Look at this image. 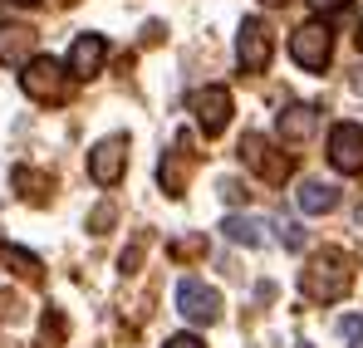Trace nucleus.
Segmentation results:
<instances>
[{
    "instance_id": "nucleus-1",
    "label": "nucleus",
    "mask_w": 363,
    "mask_h": 348,
    "mask_svg": "<svg viewBox=\"0 0 363 348\" xmlns=\"http://www.w3.org/2000/svg\"><path fill=\"white\" fill-rule=\"evenodd\" d=\"M300 290L309 294L314 304H334V299H344V294L354 290V260L339 255V250L314 255V260L300 270Z\"/></svg>"
},
{
    "instance_id": "nucleus-2",
    "label": "nucleus",
    "mask_w": 363,
    "mask_h": 348,
    "mask_svg": "<svg viewBox=\"0 0 363 348\" xmlns=\"http://www.w3.org/2000/svg\"><path fill=\"white\" fill-rule=\"evenodd\" d=\"M20 89L35 99V103H64L69 99V69H64L60 59H30L25 64V74H20Z\"/></svg>"
},
{
    "instance_id": "nucleus-3",
    "label": "nucleus",
    "mask_w": 363,
    "mask_h": 348,
    "mask_svg": "<svg viewBox=\"0 0 363 348\" xmlns=\"http://www.w3.org/2000/svg\"><path fill=\"white\" fill-rule=\"evenodd\" d=\"M275 55V35H270V25L265 20H241V40H236V59H241L245 74H265V64Z\"/></svg>"
},
{
    "instance_id": "nucleus-4",
    "label": "nucleus",
    "mask_w": 363,
    "mask_h": 348,
    "mask_svg": "<svg viewBox=\"0 0 363 348\" xmlns=\"http://www.w3.org/2000/svg\"><path fill=\"white\" fill-rule=\"evenodd\" d=\"M191 113H196V128H201L206 137H216V133H226V123H231V94H226L221 84H206V89L191 94Z\"/></svg>"
},
{
    "instance_id": "nucleus-5",
    "label": "nucleus",
    "mask_w": 363,
    "mask_h": 348,
    "mask_svg": "<svg viewBox=\"0 0 363 348\" xmlns=\"http://www.w3.org/2000/svg\"><path fill=\"white\" fill-rule=\"evenodd\" d=\"M334 55V35H329V25H300L295 35H290V59L300 64V69H324Z\"/></svg>"
},
{
    "instance_id": "nucleus-6",
    "label": "nucleus",
    "mask_w": 363,
    "mask_h": 348,
    "mask_svg": "<svg viewBox=\"0 0 363 348\" xmlns=\"http://www.w3.org/2000/svg\"><path fill=\"white\" fill-rule=\"evenodd\" d=\"M241 162L250 172H260L265 181H285V176H290V157L275 152L270 137H260V133H245L241 137Z\"/></svg>"
},
{
    "instance_id": "nucleus-7",
    "label": "nucleus",
    "mask_w": 363,
    "mask_h": 348,
    "mask_svg": "<svg viewBox=\"0 0 363 348\" xmlns=\"http://www.w3.org/2000/svg\"><path fill=\"white\" fill-rule=\"evenodd\" d=\"M177 309H182V319H191V324H216L221 319V294L211 290L206 280H182Z\"/></svg>"
},
{
    "instance_id": "nucleus-8",
    "label": "nucleus",
    "mask_w": 363,
    "mask_h": 348,
    "mask_svg": "<svg viewBox=\"0 0 363 348\" xmlns=\"http://www.w3.org/2000/svg\"><path fill=\"white\" fill-rule=\"evenodd\" d=\"M329 162H334V172H344V176L363 172V128L359 123H334V133H329Z\"/></svg>"
},
{
    "instance_id": "nucleus-9",
    "label": "nucleus",
    "mask_w": 363,
    "mask_h": 348,
    "mask_svg": "<svg viewBox=\"0 0 363 348\" xmlns=\"http://www.w3.org/2000/svg\"><path fill=\"white\" fill-rule=\"evenodd\" d=\"M128 167V137L113 133V137H104V142H94V152H89V176L99 181V186H113Z\"/></svg>"
},
{
    "instance_id": "nucleus-10",
    "label": "nucleus",
    "mask_w": 363,
    "mask_h": 348,
    "mask_svg": "<svg viewBox=\"0 0 363 348\" xmlns=\"http://www.w3.org/2000/svg\"><path fill=\"white\" fill-rule=\"evenodd\" d=\"M104 59H108V40L104 35H79L69 45V74L74 79H94L104 69Z\"/></svg>"
},
{
    "instance_id": "nucleus-11",
    "label": "nucleus",
    "mask_w": 363,
    "mask_h": 348,
    "mask_svg": "<svg viewBox=\"0 0 363 348\" xmlns=\"http://www.w3.org/2000/svg\"><path fill=\"white\" fill-rule=\"evenodd\" d=\"M196 167V152H191V137L182 133L177 137V152L172 157H162V167H157V181H162V191L167 196H182L186 191V172Z\"/></svg>"
},
{
    "instance_id": "nucleus-12",
    "label": "nucleus",
    "mask_w": 363,
    "mask_h": 348,
    "mask_svg": "<svg viewBox=\"0 0 363 348\" xmlns=\"http://www.w3.org/2000/svg\"><path fill=\"white\" fill-rule=\"evenodd\" d=\"M295 201H300L304 216H324V211H334V206H339V186H334V181H324V176H304L300 191H295Z\"/></svg>"
},
{
    "instance_id": "nucleus-13",
    "label": "nucleus",
    "mask_w": 363,
    "mask_h": 348,
    "mask_svg": "<svg viewBox=\"0 0 363 348\" xmlns=\"http://www.w3.org/2000/svg\"><path fill=\"white\" fill-rule=\"evenodd\" d=\"M314 128H319V113L309 103H290V108H280V118H275L280 142H304V137H314Z\"/></svg>"
},
{
    "instance_id": "nucleus-14",
    "label": "nucleus",
    "mask_w": 363,
    "mask_h": 348,
    "mask_svg": "<svg viewBox=\"0 0 363 348\" xmlns=\"http://www.w3.org/2000/svg\"><path fill=\"white\" fill-rule=\"evenodd\" d=\"M35 30L30 25H0V64H30Z\"/></svg>"
},
{
    "instance_id": "nucleus-15",
    "label": "nucleus",
    "mask_w": 363,
    "mask_h": 348,
    "mask_svg": "<svg viewBox=\"0 0 363 348\" xmlns=\"http://www.w3.org/2000/svg\"><path fill=\"white\" fill-rule=\"evenodd\" d=\"M221 231H226V240H236V245H250V250H260L265 240H270V221L265 216H226L221 221Z\"/></svg>"
},
{
    "instance_id": "nucleus-16",
    "label": "nucleus",
    "mask_w": 363,
    "mask_h": 348,
    "mask_svg": "<svg viewBox=\"0 0 363 348\" xmlns=\"http://www.w3.org/2000/svg\"><path fill=\"white\" fill-rule=\"evenodd\" d=\"M0 260H5L15 275H25V280H40V270H45V265H40L30 250H20V245H5V250H0Z\"/></svg>"
},
{
    "instance_id": "nucleus-17",
    "label": "nucleus",
    "mask_w": 363,
    "mask_h": 348,
    "mask_svg": "<svg viewBox=\"0 0 363 348\" xmlns=\"http://www.w3.org/2000/svg\"><path fill=\"white\" fill-rule=\"evenodd\" d=\"M15 186H20V196H25V201H45L50 176H40V172H30V167H20V172H15Z\"/></svg>"
},
{
    "instance_id": "nucleus-18",
    "label": "nucleus",
    "mask_w": 363,
    "mask_h": 348,
    "mask_svg": "<svg viewBox=\"0 0 363 348\" xmlns=\"http://www.w3.org/2000/svg\"><path fill=\"white\" fill-rule=\"evenodd\" d=\"M0 319H5V324H15V319H20V294L0 290Z\"/></svg>"
},
{
    "instance_id": "nucleus-19",
    "label": "nucleus",
    "mask_w": 363,
    "mask_h": 348,
    "mask_svg": "<svg viewBox=\"0 0 363 348\" xmlns=\"http://www.w3.org/2000/svg\"><path fill=\"white\" fill-rule=\"evenodd\" d=\"M309 10L329 20V15H344V10H349V0H309Z\"/></svg>"
},
{
    "instance_id": "nucleus-20",
    "label": "nucleus",
    "mask_w": 363,
    "mask_h": 348,
    "mask_svg": "<svg viewBox=\"0 0 363 348\" xmlns=\"http://www.w3.org/2000/svg\"><path fill=\"white\" fill-rule=\"evenodd\" d=\"M201 250H206V235H186L172 245V255H201Z\"/></svg>"
},
{
    "instance_id": "nucleus-21",
    "label": "nucleus",
    "mask_w": 363,
    "mask_h": 348,
    "mask_svg": "<svg viewBox=\"0 0 363 348\" xmlns=\"http://www.w3.org/2000/svg\"><path fill=\"white\" fill-rule=\"evenodd\" d=\"M280 240H285V250H300V245H304V231L295 226V221H285V226H280Z\"/></svg>"
},
{
    "instance_id": "nucleus-22",
    "label": "nucleus",
    "mask_w": 363,
    "mask_h": 348,
    "mask_svg": "<svg viewBox=\"0 0 363 348\" xmlns=\"http://www.w3.org/2000/svg\"><path fill=\"white\" fill-rule=\"evenodd\" d=\"M89 226H94V231H104V226H113V206L104 201V206H99V211L89 216Z\"/></svg>"
},
{
    "instance_id": "nucleus-23",
    "label": "nucleus",
    "mask_w": 363,
    "mask_h": 348,
    "mask_svg": "<svg viewBox=\"0 0 363 348\" xmlns=\"http://www.w3.org/2000/svg\"><path fill=\"white\" fill-rule=\"evenodd\" d=\"M162 348H206V344H201L196 334H172V339H167Z\"/></svg>"
},
{
    "instance_id": "nucleus-24",
    "label": "nucleus",
    "mask_w": 363,
    "mask_h": 348,
    "mask_svg": "<svg viewBox=\"0 0 363 348\" xmlns=\"http://www.w3.org/2000/svg\"><path fill=\"white\" fill-rule=\"evenodd\" d=\"M354 89H359V94H363V64H359V69H354Z\"/></svg>"
},
{
    "instance_id": "nucleus-25",
    "label": "nucleus",
    "mask_w": 363,
    "mask_h": 348,
    "mask_svg": "<svg viewBox=\"0 0 363 348\" xmlns=\"http://www.w3.org/2000/svg\"><path fill=\"white\" fill-rule=\"evenodd\" d=\"M354 348H363V329H359V334H354Z\"/></svg>"
},
{
    "instance_id": "nucleus-26",
    "label": "nucleus",
    "mask_w": 363,
    "mask_h": 348,
    "mask_svg": "<svg viewBox=\"0 0 363 348\" xmlns=\"http://www.w3.org/2000/svg\"><path fill=\"white\" fill-rule=\"evenodd\" d=\"M260 5H285V0H260Z\"/></svg>"
},
{
    "instance_id": "nucleus-27",
    "label": "nucleus",
    "mask_w": 363,
    "mask_h": 348,
    "mask_svg": "<svg viewBox=\"0 0 363 348\" xmlns=\"http://www.w3.org/2000/svg\"><path fill=\"white\" fill-rule=\"evenodd\" d=\"M15 5H35V0H15Z\"/></svg>"
},
{
    "instance_id": "nucleus-28",
    "label": "nucleus",
    "mask_w": 363,
    "mask_h": 348,
    "mask_svg": "<svg viewBox=\"0 0 363 348\" xmlns=\"http://www.w3.org/2000/svg\"><path fill=\"white\" fill-rule=\"evenodd\" d=\"M359 50H363V30H359Z\"/></svg>"
}]
</instances>
